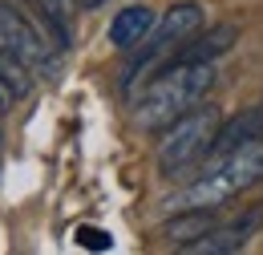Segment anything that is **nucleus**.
<instances>
[{"mask_svg":"<svg viewBox=\"0 0 263 255\" xmlns=\"http://www.w3.org/2000/svg\"><path fill=\"white\" fill-rule=\"evenodd\" d=\"M255 138H263V105H251V110L227 118V122L219 126V134H215V146H211L206 158L231 154V150H239V146H247V142H255Z\"/></svg>","mask_w":263,"mask_h":255,"instance_id":"nucleus-7","label":"nucleus"},{"mask_svg":"<svg viewBox=\"0 0 263 255\" xmlns=\"http://www.w3.org/2000/svg\"><path fill=\"white\" fill-rule=\"evenodd\" d=\"M211 85H215V61H170L146 81L142 97L134 101V118L142 130H166L195 105H202Z\"/></svg>","mask_w":263,"mask_h":255,"instance_id":"nucleus-1","label":"nucleus"},{"mask_svg":"<svg viewBox=\"0 0 263 255\" xmlns=\"http://www.w3.org/2000/svg\"><path fill=\"white\" fill-rule=\"evenodd\" d=\"M73 4L77 0H36V8H41V16H45V25L53 29L57 37V45L65 49L69 37H73Z\"/></svg>","mask_w":263,"mask_h":255,"instance_id":"nucleus-10","label":"nucleus"},{"mask_svg":"<svg viewBox=\"0 0 263 255\" xmlns=\"http://www.w3.org/2000/svg\"><path fill=\"white\" fill-rule=\"evenodd\" d=\"M235 41H239V29H235V25H215V29H206V32H195V37L174 53V61H215V57L227 53Z\"/></svg>","mask_w":263,"mask_h":255,"instance_id":"nucleus-8","label":"nucleus"},{"mask_svg":"<svg viewBox=\"0 0 263 255\" xmlns=\"http://www.w3.org/2000/svg\"><path fill=\"white\" fill-rule=\"evenodd\" d=\"M0 49L12 53L16 61H25L36 77L57 73V53H53V45L36 32V25L21 12V8H12V4H4V0H0Z\"/></svg>","mask_w":263,"mask_h":255,"instance_id":"nucleus-4","label":"nucleus"},{"mask_svg":"<svg viewBox=\"0 0 263 255\" xmlns=\"http://www.w3.org/2000/svg\"><path fill=\"white\" fill-rule=\"evenodd\" d=\"M255 183H263V138L231 150V154L206 158V170L182 191V207H219Z\"/></svg>","mask_w":263,"mask_h":255,"instance_id":"nucleus-2","label":"nucleus"},{"mask_svg":"<svg viewBox=\"0 0 263 255\" xmlns=\"http://www.w3.org/2000/svg\"><path fill=\"white\" fill-rule=\"evenodd\" d=\"M259 227H263V207H255V211L239 215V219L227 223V227H211L202 239L186 243L182 251H191V255H231V251H243Z\"/></svg>","mask_w":263,"mask_h":255,"instance_id":"nucleus-5","label":"nucleus"},{"mask_svg":"<svg viewBox=\"0 0 263 255\" xmlns=\"http://www.w3.org/2000/svg\"><path fill=\"white\" fill-rule=\"evenodd\" d=\"M154 25H158L154 8H146V4H130V8H122V12L109 21V45L122 49V53H134V49H142V45L150 41Z\"/></svg>","mask_w":263,"mask_h":255,"instance_id":"nucleus-6","label":"nucleus"},{"mask_svg":"<svg viewBox=\"0 0 263 255\" xmlns=\"http://www.w3.org/2000/svg\"><path fill=\"white\" fill-rule=\"evenodd\" d=\"M219 126H223V114L215 105H195L191 114H182L178 122H170L162 130V142H158V170L166 178L186 174L195 162H202L211 154Z\"/></svg>","mask_w":263,"mask_h":255,"instance_id":"nucleus-3","label":"nucleus"},{"mask_svg":"<svg viewBox=\"0 0 263 255\" xmlns=\"http://www.w3.org/2000/svg\"><path fill=\"white\" fill-rule=\"evenodd\" d=\"M12 101H16V94H12V85L0 77V114H8L12 110Z\"/></svg>","mask_w":263,"mask_h":255,"instance_id":"nucleus-12","label":"nucleus"},{"mask_svg":"<svg viewBox=\"0 0 263 255\" xmlns=\"http://www.w3.org/2000/svg\"><path fill=\"white\" fill-rule=\"evenodd\" d=\"M77 243L89 247V251H109V247H114L109 231H101V227H77Z\"/></svg>","mask_w":263,"mask_h":255,"instance_id":"nucleus-11","label":"nucleus"},{"mask_svg":"<svg viewBox=\"0 0 263 255\" xmlns=\"http://www.w3.org/2000/svg\"><path fill=\"white\" fill-rule=\"evenodd\" d=\"M81 8H98V4H105V0H77Z\"/></svg>","mask_w":263,"mask_h":255,"instance_id":"nucleus-13","label":"nucleus"},{"mask_svg":"<svg viewBox=\"0 0 263 255\" xmlns=\"http://www.w3.org/2000/svg\"><path fill=\"white\" fill-rule=\"evenodd\" d=\"M211 227H215V207H182V215L166 223V235H170L178 247H186V243L202 239Z\"/></svg>","mask_w":263,"mask_h":255,"instance_id":"nucleus-9","label":"nucleus"}]
</instances>
